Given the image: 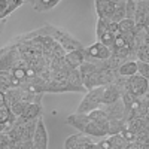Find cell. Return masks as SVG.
Instances as JSON below:
<instances>
[{
    "label": "cell",
    "instance_id": "cell-1",
    "mask_svg": "<svg viewBox=\"0 0 149 149\" xmlns=\"http://www.w3.org/2000/svg\"><path fill=\"white\" fill-rule=\"evenodd\" d=\"M67 124H70L72 127L79 130L82 134L86 136H95V137H103L107 134V130L102 127L100 124H97L93 118H90L88 113H73L67 116Z\"/></svg>",
    "mask_w": 149,
    "mask_h": 149
},
{
    "label": "cell",
    "instance_id": "cell-2",
    "mask_svg": "<svg viewBox=\"0 0 149 149\" xmlns=\"http://www.w3.org/2000/svg\"><path fill=\"white\" fill-rule=\"evenodd\" d=\"M104 90H106V86H95V88L90 90V93L81 102V104L78 107V113H90V112L98 109V106L103 104Z\"/></svg>",
    "mask_w": 149,
    "mask_h": 149
},
{
    "label": "cell",
    "instance_id": "cell-3",
    "mask_svg": "<svg viewBox=\"0 0 149 149\" xmlns=\"http://www.w3.org/2000/svg\"><path fill=\"white\" fill-rule=\"evenodd\" d=\"M125 90L130 91L133 95L136 97H142L148 93L149 90V81L145 79L140 74H134V76L127 78V85H125Z\"/></svg>",
    "mask_w": 149,
    "mask_h": 149
},
{
    "label": "cell",
    "instance_id": "cell-4",
    "mask_svg": "<svg viewBox=\"0 0 149 149\" xmlns=\"http://www.w3.org/2000/svg\"><path fill=\"white\" fill-rule=\"evenodd\" d=\"M112 55V49L109 46H106L102 42H95L94 45L88 46L85 49V57L86 58H95V60H109Z\"/></svg>",
    "mask_w": 149,
    "mask_h": 149
},
{
    "label": "cell",
    "instance_id": "cell-5",
    "mask_svg": "<svg viewBox=\"0 0 149 149\" xmlns=\"http://www.w3.org/2000/svg\"><path fill=\"white\" fill-rule=\"evenodd\" d=\"M136 26L137 30H145L149 26V0H140L137 2V10H136Z\"/></svg>",
    "mask_w": 149,
    "mask_h": 149
},
{
    "label": "cell",
    "instance_id": "cell-6",
    "mask_svg": "<svg viewBox=\"0 0 149 149\" xmlns=\"http://www.w3.org/2000/svg\"><path fill=\"white\" fill-rule=\"evenodd\" d=\"M33 145L40 148V149H48V133H46V128H45V124H43L42 118H39V121H37L36 133L33 136Z\"/></svg>",
    "mask_w": 149,
    "mask_h": 149
},
{
    "label": "cell",
    "instance_id": "cell-7",
    "mask_svg": "<svg viewBox=\"0 0 149 149\" xmlns=\"http://www.w3.org/2000/svg\"><path fill=\"white\" fill-rule=\"evenodd\" d=\"M95 12L98 18L102 19H112L115 12V5L107 0H95Z\"/></svg>",
    "mask_w": 149,
    "mask_h": 149
},
{
    "label": "cell",
    "instance_id": "cell-8",
    "mask_svg": "<svg viewBox=\"0 0 149 149\" xmlns=\"http://www.w3.org/2000/svg\"><path fill=\"white\" fill-rule=\"evenodd\" d=\"M84 60H85V51H82V49H73L72 52H69L64 57L66 64H69L70 69H79L84 64Z\"/></svg>",
    "mask_w": 149,
    "mask_h": 149
},
{
    "label": "cell",
    "instance_id": "cell-9",
    "mask_svg": "<svg viewBox=\"0 0 149 149\" xmlns=\"http://www.w3.org/2000/svg\"><path fill=\"white\" fill-rule=\"evenodd\" d=\"M118 73L122 78H130V76L137 74V61L128 60V61H125V63H122L118 69Z\"/></svg>",
    "mask_w": 149,
    "mask_h": 149
},
{
    "label": "cell",
    "instance_id": "cell-10",
    "mask_svg": "<svg viewBox=\"0 0 149 149\" xmlns=\"http://www.w3.org/2000/svg\"><path fill=\"white\" fill-rule=\"evenodd\" d=\"M121 91L118 86H106L104 94H103V104H112V103H116L119 102L121 98Z\"/></svg>",
    "mask_w": 149,
    "mask_h": 149
},
{
    "label": "cell",
    "instance_id": "cell-11",
    "mask_svg": "<svg viewBox=\"0 0 149 149\" xmlns=\"http://www.w3.org/2000/svg\"><path fill=\"white\" fill-rule=\"evenodd\" d=\"M40 113H42V104H40V103H30L29 107L26 109V112H24L22 118L27 119V121L39 119Z\"/></svg>",
    "mask_w": 149,
    "mask_h": 149
},
{
    "label": "cell",
    "instance_id": "cell-12",
    "mask_svg": "<svg viewBox=\"0 0 149 149\" xmlns=\"http://www.w3.org/2000/svg\"><path fill=\"white\" fill-rule=\"evenodd\" d=\"M0 97H2L0 98V124H5L6 121H9L12 116H14V113H12L10 106L6 103L3 94H0Z\"/></svg>",
    "mask_w": 149,
    "mask_h": 149
},
{
    "label": "cell",
    "instance_id": "cell-13",
    "mask_svg": "<svg viewBox=\"0 0 149 149\" xmlns=\"http://www.w3.org/2000/svg\"><path fill=\"white\" fill-rule=\"evenodd\" d=\"M60 0H33L31 5H33V9L37 10V12H46L49 9H52Z\"/></svg>",
    "mask_w": 149,
    "mask_h": 149
},
{
    "label": "cell",
    "instance_id": "cell-14",
    "mask_svg": "<svg viewBox=\"0 0 149 149\" xmlns=\"http://www.w3.org/2000/svg\"><path fill=\"white\" fill-rule=\"evenodd\" d=\"M125 5H127V0H119L115 5V12H113V17H112V21L113 22H121L124 18H127Z\"/></svg>",
    "mask_w": 149,
    "mask_h": 149
},
{
    "label": "cell",
    "instance_id": "cell-15",
    "mask_svg": "<svg viewBox=\"0 0 149 149\" xmlns=\"http://www.w3.org/2000/svg\"><path fill=\"white\" fill-rule=\"evenodd\" d=\"M118 27H119V31H121L122 34L137 33V31H136L137 26H136V21H134L133 18H124L121 22H118Z\"/></svg>",
    "mask_w": 149,
    "mask_h": 149
},
{
    "label": "cell",
    "instance_id": "cell-16",
    "mask_svg": "<svg viewBox=\"0 0 149 149\" xmlns=\"http://www.w3.org/2000/svg\"><path fill=\"white\" fill-rule=\"evenodd\" d=\"M22 5V2H19V0H8L6 2V6L5 8H0L2 9V12H0V17H2V19H5L9 14H12L17 8H19Z\"/></svg>",
    "mask_w": 149,
    "mask_h": 149
},
{
    "label": "cell",
    "instance_id": "cell-17",
    "mask_svg": "<svg viewBox=\"0 0 149 149\" xmlns=\"http://www.w3.org/2000/svg\"><path fill=\"white\" fill-rule=\"evenodd\" d=\"M109 140H110L112 149H128V146H130V143L121 134H113L112 137H109Z\"/></svg>",
    "mask_w": 149,
    "mask_h": 149
},
{
    "label": "cell",
    "instance_id": "cell-18",
    "mask_svg": "<svg viewBox=\"0 0 149 149\" xmlns=\"http://www.w3.org/2000/svg\"><path fill=\"white\" fill-rule=\"evenodd\" d=\"M29 104H30V102L29 100H18V102H15L14 104L10 106V109H12V113H14L15 116H22L24 115V112H26V109L29 107Z\"/></svg>",
    "mask_w": 149,
    "mask_h": 149
},
{
    "label": "cell",
    "instance_id": "cell-19",
    "mask_svg": "<svg viewBox=\"0 0 149 149\" xmlns=\"http://www.w3.org/2000/svg\"><path fill=\"white\" fill-rule=\"evenodd\" d=\"M110 22H112L110 19H102V18H98V21H97V30H95L97 39H100L104 33L110 31Z\"/></svg>",
    "mask_w": 149,
    "mask_h": 149
},
{
    "label": "cell",
    "instance_id": "cell-20",
    "mask_svg": "<svg viewBox=\"0 0 149 149\" xmlns=\"http://www.w3.org/2000/svg\"><path fill=\"white\" fill-rule=\"evenodd\" d=\"M115 40H116V36L112 33V31H107V33H104L100 39H98V42H102V43H104L106 46H109L110 49L113 48V45H115Z\"/></svg>",
    "mask_w": 149,
    "mask_h": 149
},
{
    "label": "cell",
    "instance_id": "cell-21",
    "mask_svg": "<svg viewBox=\"0 0 149 149\" xmlns=\"http://www.w3.org/2000/svg\"><path fill=\"white\" fill-rule=\"evenodd\" d=\"M137 74H140V76L149 81V63L148 61H142V60L137 61Z\"/></svg>",
    "mask_w": 149,
    "mask_h": 149
},
{
    "label": "cell",
    "instance_id": "cell-22",
    "mask_svg": "<svg viewBox=\"0 0 149 149\" xmlns=\"http://www.w3.org/2000/svg\"><path fill=\"white\" fill-rule=\"evenodd\" d=\"M125 10H127V18H133L134 19L136 10H137V2H136V0H127Z\"/></svg>",
    "mask_w": 149,
    "mask_h": 149
},
{
    "label": "cell",
    "instance_id": "cell-23",
    "mask_svg": "<svg viewBox=\"0 0 149 149\" xmlns=\"http://www.w3.org/2000/svg\"><path fill=\"white\" fill-rule=\"evenodd\" d=\"M12 74L18 79V81H26L27 79V70L26 69H21V67H15L14 70H12Z\"/></svg>",
    "mask_w": 149,
    "mask_h": 149
},
{
    "label": "cell",
    "instance_id": "cell-24",
    "mask_svg": "<svg viewBox=\"0 0 149 149\" xmlns=\"http://www.w3.org/2000/svg\"><path fill=\"white\" fill-rule=\"evenodd\" d=\"M146 104H148V107H149V98H146Z\"/></svg>",
    "mask_w": 149,
    "mask_h": 149
},
{
    "label": "cell",
    "instance_id": "cell-25",
    "mask_svg": "<svg viewBox=\"0 0 149 149\" xmlns=\"http://www.w3.org/2000/svg\"><path fill=\"white\" fill-rule=\"evenodd\" d=\"M19 2H24V0H19Z\"/></svg>",
    "mask_w": 149,
    "mask_h": 149
},
{
    "label": "cell",
    "instance_id": "cell-26",
    "mask_svg": "<svg viewBox=\"0 0 149 149\" xmlns=\"http://www.w3.org/2000/svg\"><path fill=\"white\" fill-rule=\"evenodd\" d=\"M31 2H33V0H31Z\"/></svg>",
    "mask_w": 149,
    "mask_h": 149
},
{
    "label": "cell",
    "instance_id": "cell-27",
    "mask_svg": "<svg viewBox=\"0 0 149 149\" xmlns=\"http://www.w3.org/2000/svg\"><path fill=\"white\" fill-rule=\"evenodd\" d=\"M148 91H149V90H148Z\"/></svg>",
    "mask_w": 149,
    "mask_h": 149
}]
</instances>
